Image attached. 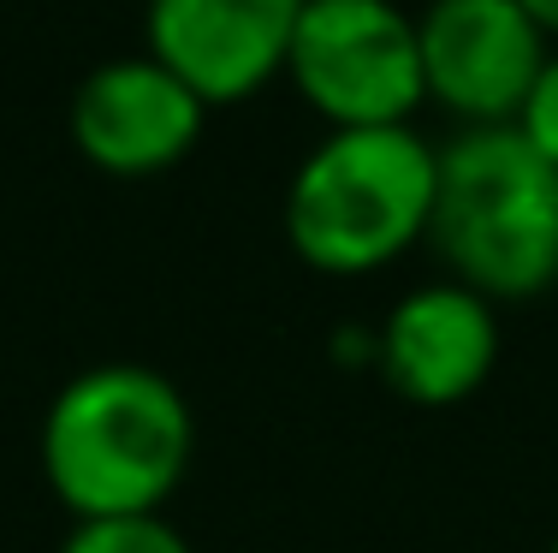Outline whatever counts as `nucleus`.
<instances>
[{
	"label": "nucleus",
	"mask_w": 558,
	"mask_h": 553,
	"mask_svg": "<svg viewBox=\"0 0 558 553\" xmlns=\"http://www.w3.org/2000/svg\"><path fill=\"white\" fill-rule=\"evenodd\" d=\"M43 477L72 518L161 512L191 470L196 417L149 363H89L43 411Z\"/></svg>",
	"instance_id": "obj_1"
},
{
	"label": "nucleus",
	"mask_w": 558,
	"mask_h": 553,
	"mask_svg": "<svg viewBox=\"0 0 558 553\" xmlns=\"http://www.w3.org/2000/svg\"><path fill=\"white\" fill-rule=\"evenodd\" d=\"M428 239L482 298H535L558 280V167L517 125H463L434 149Z\"/></svg>",
	"instance_id": "obj_2"
},
{
	"label": "nucleus",
	"mask_w": 558,
	"mask_h": 553,
	"mask_svg": "<svg viewBox=\"0 0 558 553\" xmlns=\"http://www.w3.org/2000/svg\"><path fill=\"white\" fill-rule=\"evenodd\" d=\"M434 143L416 125H327L286 184V239L322 274H375L428 232Z\"/></svg>",
	"instance_id": "obj_3"
},
{
	"label": "nucleus",
	"mask_w": 558,
	"mask_h": 553,
	"mask_svg": "<svg viewBox=\"0 0 558 553\" xmlns=\"http://www.w3.org/2000/svg\"><path fill=\"white\" fill-rule=\"evenodd\" d=\"M286 72L327 125H410L428 96L416 12L398 0H303Z\"/></svg>",
	"instance_id": "obj_4"
},
{
	"label": "nucleus",
	"mask_w": 558,
	"mask_h": 553,
	"mask_svg": "<svg viewBox=\"0 0 558 553\" xmlns=\"http://www.w3.org/2000/svg\"><path fill=\"white\" fill-rule=\"evenodd\" d=\"M422 84L463 125H511L553 36L523 0H428L416 12Z\"/></svg>",
	"instance_id": "obj_5"
},
{
	"label": "nucleus",
	"mask_w": 558,
	"mask_h": 553,
	"mask_svg": "<svg viewBox=\"0 0 558 553\" xmlns=\"http://www.w3.org/2000/svg\"><path fill=\"white\" fill-rule=\"evenodd\" d=\"M203 120L208 101L184 77H172L149 48L89 65V77H77L72 108H65L77 155L119 179L167 173L172 161H184L203 137Z\"/></svg>",
	"instance_id": "obj_6"
},
{
	"label": "nucleus",
	"mask_w": 558,
	"mask_h": 553,
	"mask_svg": "<svg viewBox=\"0 0 558 553\" xmlns=\"http://www.w3.org/2000/svg\"><path fill=\"white\" fill-rule=\"evenodd\" d=\"M375 363L410 405H458L499 363V310L463 280L410 286L375 327Z\"/></svg>",
	"instance_id": "obj_7"
},
{
	"label": "nucleus",
	"mask_w": 558,
	"mask_h": 553,
	"mask_svg": "<svg viewBox=\"0 0 558 553\" xmlns=\"http://www.w3.org/2000/svg\"><path fill=\"white\" fill-rule=\"evenodd\" d=\"M303 0H149V55L215 101H244L286 72Z\"/></svg>",
	"instance_id": "obj_8"
},
{
	"label": "nucleus",
	"mask_w": 558,
	"mask_h": 553,
	"mask_svg": "<svg viewBox=\"0 0 558 553\" xmlns=\"http://www.w3.org/2000/svg\"><path fill=\"white\" fill-rule=\"evenodd\" d=\"M60 553H191V542L167 512H137V518H77Z\"/></svg>",
	"instance_id": "obj_9"
},
{
	"label": "nucleus",
	"mask_w": 558,
	"mask_h": 553,
	"mask_svg": "<svg viewBox=\"0 0 558 553\" xmlns=\"http://www.w3.org/2000/svg\"><path fill=\"white\" fill-rule=\"evenodd\" d=\"M511 125L558 167V48L541 60V72H535V84H529V96H523V108H517Z\"/></svg>",
	"instance_id": "obj_10"
},
{
	"label": "nucleus",
	"mask_w": 558,
	"mask_h": 553,
	"mask_svg": "<svg viewBox=\"0 0 558 553\" xmlns=\"http://www.w3.org/2000/svg\"><path fill=\"white\" fill-rule=\"evenodd\" d=\"M523 7H529V19H535L541 31L558 36V0H523Z\"/></svg>",
	"instance_id": "obj_11"
},
{
	"label": "nucleus",
	"mask_w": 558,
	"mask_h": 553,
	"mask_svg": "<svg viewBox=\"0 0 558 553\" xmlns=\"http://www.w3.org/2000/svg\"><path fill=\"white\" fill-rule=\"evenodd\" d=\"M547 553H558V536H553V548H547Z\"/></svg>",
	"instance_id": "obj_12"
}]
</instances>
